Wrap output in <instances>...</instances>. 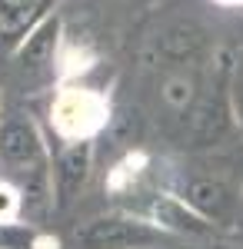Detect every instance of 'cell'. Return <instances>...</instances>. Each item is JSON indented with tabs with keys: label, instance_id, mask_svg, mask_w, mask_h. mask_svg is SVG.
Here are the masks:
<instances>
[{
	"label": "cell",
	"instance_id": "cell-1",
	"mask_svg": "<svg viewBox=\"0 0 243 249\" xmlns=\"http://www.w3.org/2000/svg\"><path fill=\"white\" fill-rule=\"evenodd\" d=\"M110 120V100L97 87L70 83L60 87L50 100V126L63 143L77 140H94Z\"/></svg>",
	"mask_w": 243,
	"mask_h": 249
},
{
	"label": "cell",
	"instance_id": "cell-2",
	"mask_svg": "<svg viewBox=\"0 0 243 249\" xmlns=\"http://www.w3.org/2000/svg\"><path fill=\"white\" fill-rule=\"evenodd\" d=\"M163 243V232L143 216L100 213L83 219L70 236V249H153Z\"/></svg>",
	"mask_w": 243,
	"mask_h": 249
},
{
	"label": "cell",
	"instance_id": "cell-3",
	"mask_svg": "<svg viewBox=\"0 0 243 249\" xmlns=\"http://www.w3.org/2000/svg\"><path fill=\"white\" fill-rule=\"evenodd\" d=\"M50 163L47 136L37 126V120L27 113H10L0 120V166L10 179L27 176Z\"/></svg>",
	"mask_w": 243,
	"mask_h": 249
},
{
	"label": "cell",
	"instance_id": "cell-4",
	"mask_svg": "<svg viewBox=\"0 0 243 249\" xmlns=\"http://www.w3.org/2000/svg\"><path fill=\"white\" fill-rule=\"evenodd\" d=\"M94 173V140L63 143L60 153L50 156V176H54V199L57 210H67L80 199Z\"/></svg>",
	"mask_w": 243,
	"mask_h": 249
},
{
	"label": "cell",
	"instance_id": "cell-5",
	"mask_svg": "<svg viewBox=\"0 0 243 249\" xmlns=\"http://www.w3.org/2000/svg\"><path fill=\"white\" fill-rule=\"evenodd\" d=\"M14 63L27 77H47L60 63V20L43 17L37 20L14 50Z\"/></svg>",
	"mask_w": 243,
	"mask_h": 249
},
{
	"label": "cell",
	"instance_id": "cell-6",
	"mask_svg": "<svg viewBox=\"0 0 243 249\" xmlns=\"http://www.w3.org/2000/svg\"><path fill=\"white\" fill-rule=\"evenodd\" d=\"M147 219L163 236L170 232V236H193V239H200V236L210 232V219L200 210H193L187 199L173 196V193H163V196L153 199Z\"/></svg>",
	"mask_w": 243,
	"mask_h": 249
},
{
	"label": "cell",
	"instance_id": "cell-7",
	"mask_svg": "<svg viewBox=\"0 0 243 249\" xmlns=\"http://www.w3.org/2000/svg\"><path fill=\"white\" fill-rule=\"evenodd\" d=\"M43 0H0V37H23Z\"/></svg>",
	"mask_w": 243,
	"mask_h": 249
},
{
	"label": "cell",
	"instance_id": "cell-8",
	"mask_svg": "<svg viewBox=\"0 0 243 249\" xmlns=\"http://www.w3.org/2000/svg\"><path fill=\"white\" fill-rule=\"evenodd\" d=\"M47 239L37 232L34 223L14 219V223H0V249H43Z\"/></svg>",
	"mask_w": 243,
	"mask_h": 249
},
{
	"label": "cell",
	"instance_id": "cell-9",
	"mask_svg": "<svg viewBox=\"0 0 243 249\" xmlns=\"http://www.w3.org/2000/svg\"><path fill=\"white\" fill-rule=\"evenodd\" d=\"M23 219V193L10 176H0V223Z\"/></svg>",
	"mask_w": 243,
	"mask_h": 249
},
{
	"label": "cell",
	"instance_id": "cell-10",
	"mask_svg": "<svg viewBox=\"0 0 243 249\" xmlns=\"http://www.w3.org/2000/svg\"><path fill=\"white\" fill-rule=\"evenodd\" d=\"M183 87H190V83H183V80H170V83H167L163 96H167L173 107H183V103L190 100V93H183Z\"/></svg>",
	"mask_w": 243,
	"mask_h": 249
},
{
	"label": "cell",
	"instance_id": "cell-11",
	"mask_svg": "<svg viewBox=\"0 0 243 249\" xmlns=\"http://www.w3.org/2000/svg\"><path fill=\"white\" fill-rule=\"evenodd\" d=\"M217 3H223V7H240L243 0H217Z\"/></svg>",
	"mask_w": 243,
	"mask_h": 249
},
{
	"label": "cell",
	"instance_id": "cell-12",
	"mask_svg": "<svg viewBox=\"0 0 243 249\" xmlns=\"http://www.w3.org/2000/svg\"><path fill=\"white\" fill-rule=\"evenodd\" d=\"M213 249H226V246H213Z\"/></svg>",
	"mask_w": 243,
	"mask_h": 249
},
{
	"label": "cell",
	"instance_id": "cell-13",
	"mask_svg": "<svg viewBox=\"0 0 243 249\" xmlns=\"http://www.w3.org/2000/svg\"><path fill=\"white\" fill-rule=\"evenodd\" d=\"M0 120H3V116H0Z\"/></svg>",
	"mask_w": 243,
	"mask_h": 249
}]
</instances>
